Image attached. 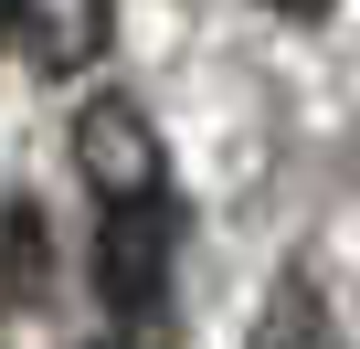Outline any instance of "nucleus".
<instances>
[{"label": "nucleus", "mask_w": 360, "mask_h": 349, "mask_svg": "<svg viewBox=\"0 0 360 349\" xmlns=\"http://www.w3.org/2000/svg\"><path fill=\"white\" fill-rule=\"evenodd\" d=\"M75 169L106 212H148L169 191V159H159V127L138 117V96H85L75 106Z\"/></svg>", "instance_id": "obj_1"}, {"label": "nucleus", "mask_w": 360, "mask_h": 349, "mask_svg": "<svg viewBox=\"0 0 360 349\" xmlns=\"http://www.w3.org/2000/svg\"><path fill=\"white\" fill-rule=\"evenodd\" d=\"M96 286H106L117 317H148V307H159V286H169V202H148V212H106Z\"/></svg>", "instance_id": "obj_2"}, {"label": "nucleus", "mask_w": 360, "mask_h": 349, "mask_svg": "<svg viewBox=\"0 0 360 349\" xmlns=\"http://www.w3.org/2000/svg\"><path fill=\"white\" fill-rule=\"evenodd\" d=\"M11 32H22L32 74H85L106 53V32H117V0H22Z\"/></svg>", "instance_id": "obj_3"}, {"label": "nucleus", "mask_w": 360, "mask_h": 349, "mask_svg": "<svg viewBox=\"0 0 360 349\" xmlns=\"http://www.w3.org/2000/svg\"><path fill=\"white\" fill-rule=\"evenodd\" d=\"M244 349H339V317H328V296H318V275L307 265H286L276 286H265V307H255V338Z\"/></svg>", "instance_id": "obj_4"}, {"label": "nucleus", "mask_w": 360, "mask_h": 349, "mask_svg": "<svg viewBox=\"0 0 360 349\" xmlns=\"http://www.w3.org/2000/svg\"><path fill=\"white\" fill-rule=\"evenodd\" d=\"M276 11H297V22H307V11H328V0H276Z\"/></svg>", "instance_id": "obj_5"}, {"label": "nucleus", "mask_w": 360, "mask_h": 349, "mask_svg": "<svg viewBox=\"0 0 360 349\" xmlns=\"http://www.w3.org/2000/svg\"><path fill=\"white\" fill-rule=\"evenodd\" d=\"M11 22H22V0H0V32H11Z\"/></svg>", "instance_id": "obj_6"}]
</instances>
